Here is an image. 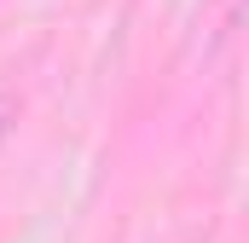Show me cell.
I'll return each mask as SVG.
<instances>
[]
</instances>
